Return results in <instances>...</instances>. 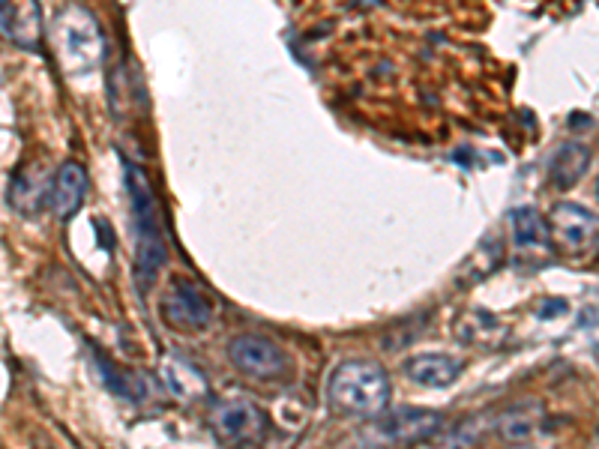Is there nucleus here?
Segmentation results:
<instances>
[{
  "instance_id": "obj_10",
  "label": "nucleus",
  "mask_w": 599,
  "mask_h": 449,
  "mask_svg": "<svg viewBox=\"0 0 599 449\" xmlns=\"http://www.w3.org/2000/svg\"><path fill=\"white\" fill-rule=\"evenodd\" d=\"M405 375L408 381L420 387H450L462 375V363L447 354H417L405 360Z\"/></svg>"
},
{
  "instance_id": "obj_11",
  "label": "nucleus",
  "mask_w": 599,
  "mask_h": 449,
  "mask_svg": "<svg viewBox=\"0 0 599 449\" xmlns=\"http://www.w3.org/2000/svg\"><path fill=\"white\" fill-rule=\"evenodd\" d=\"M3 33L21 48H36L42 36V9L36 3H3Z\"/></svg>"
},
{
  "instance_id": "obj_14",
  "label": "nucleus",
  "mask_w": 599,
  "mask_h": 449,
  "mask_svg": "<svg viewBox=\"0 0 599 449\" xmlns=\"http://www.w3.org/2000/svg\"><path fill=\"white\" fill-rule=\"evenodd\" d=\"M162 375H165L168 390H171L177 399H183V402L201 399V396L207 393V378L195 369V363H189V360H183V357H168Z\"/></svg>"
},
{
  "instance_id": "obj_17",
  "label": "nucleus",
  "mask_w": 599,
  "mask_h": 449,
  "mask_svg": "<svg viewBox=\"0 0 599 449\" xmlns=\"http://www.w3.org/2000/svg\"><path fill=\"white\" fill-rule=\"evenodd\" d=\"M552 312H567V303H564V300H555V303H546V306L540 309L543 318H555Z\"/></svg>"
},
{
  "instance_id": "obj_15",
  "label": "nucleus",
  "mask_w": 599,
  "mask_h": 449,
  "mask_svg": "<svg viewBox=\"0 0 599 449\" xmlns=\"http://www.w3.org/2000/svg\"><path fill=\"white\" fill-rule=\"evenodd\" d=\"M513 225V240L522 249H546L552 243V231L549 222H543V216L534 207H519L510 216Z\"/></svg>"
},
{
  "instance_id": "obj_9",
  "label": "nucleus",
  "mask_w": 599,
  "mask_h": 449,
  "mask_svg": "<svg viewBox=\"0 0 599 449\" xmlns=\"http://www.w3.org/2000/svg\"><path fill=\"white\" fill-rule=\"evenodd\" d=\"M87 171L81 162H63L54 174V183H51V210L60 216V219H69L81 210L84 198H87Z\"/></svg>"
},
{
  "instance_id": "obj_2",
  "label": "nucleus",
  "mask_w": 599,
  "mask_h": 449,
  "mask_svg": "<svg viewBox=\"0 0 599 449\" xmlns=\"http://www.w3.org/2000/svg\"><path fill=\"white\" fill-rule=\"evenodd\" d=\"M327 402L342 417H384L390 405V378L378 363L345 360L327 381Z\"/></svg>"
},
{
  "instance_id": "obj_5",
  "label": "nucleus",
  "mask_w": 599,
  "mask_h": 449,
  "mask_svg": "<svg viewBox=\"0 0 599 449\" xmlns=\"http://www.w3.org/2000/svg\"><path fill=\"white\" fill-rule=\"evenodd\" d=\"M159 315L171 330L198 333L210 327L213 306L201 291V285H195L192 279H171L159 297Z\"/></svg>"
},
{
  "instance_id": "obj_3",
  "label": "nucleus",
  "mask_w": 599,
  "mask_h": 449,
  "mask_svg": "<svg viewBox=\"0 0 599 449\" xmlns=\"http://www.w3.org/2000/svg\"><path fill=\"white\" fill-rule=\"evenodd\" d=\"M54 51L69 78L96 72L102 60V33L90 9L66 6L54 24Z\"/></svg>"
},
{
  "instance_id": "obj_8",
  "label": "nucleus",
  "mask_w": 599,
  "mask_h": 449,
  "mask_svg": "<svg viewBox=\"0 0 599 449\" xmlns=\"http://www.w3.org/2000/svg\"><path fill=\"white\" fill-rule=\"evenodd\" d=\"M549 231L561 249L582 252L599 237V216L582 204L564 201V204H555V210L549 216Z\"/></svg>"
},
{
  "instance_id": "obj_4",
  "label": "nucleus",
  "mask_w": 599,
  "mask_h": 449,
  "mask_svg": "<svg viewBox=\"0 0 599 449\" xmlns=\"http://www.w3.org/2000/svg\"><path fill=\"white\" fill-rule=\"evenodd\" d=\"M207 426L219 444L231 449L255 447L267 438V414L249 399H222L210 408Z\"/></svg>"
},
{
  "instance_id": "obj_13",
  "label": "nucleus",
  "mask_w": 599,
  "mask_h": 449,
  "mask_svg": "<svg viewBox=\"0 0 599 449\" xmlns=\"http://www.w3.org/2000/svg\"><path fill=\"white\" fill-rule=\"evenodd\" d=\"M588 165H591V150H588L585 144H576V141H573V144H564V147L552 156V162H549L552 186H558V189L576 186V183L585 177Z\"/></svg>"
},
{
  "instance_id": "obj_16",
  "label": "nucleus",
  "mask_w": 599,
  "mask_h": 449,
  "mask_svg": "<svg viewBox=\"0 0 599 449\" xmlns=\"http://www.w3.org/2000/svg\"><path fill=\"white\" fill-rule=\"evenodd\" d=\"M45 195H51V186H45V180H42L36 171H21L18 180H15V186H12L9 201H12L21 213H36Z\"/></svg>"
},
{
  "instance_id": "obj_1",
  "label": "nucleus",
  "mask_w": 599,
  "mask_h": 449,
  "mask_svg": "<svg viewBox=\"0 0 599 449\" xmlns=\"http://www.w3.org/2000/svg\"><path fill=\"white\" fill-rule=\"evenodd\" d=\"M126 183H129L132 228H135V285L141 294H147L150 285L156 282V273L165 267L168 246L162 237V219L153 186L147 183L141 168L126 165Z\"/></svg>"
},
{
  "instance_id": "obj_6",
  "label": "nucleus",
  "mask_w": 599,
  "mask_h": 449,
  "mask_svg": "<svg viewBox=\"0 0 599 449\" xmlns=\"http://www.w3.org/2000/svg\"><path fill=\"white\" fill-rule=\"evenodd\" d=\"M444 429V417L426 408H399L393 414L378 417L372 426V438L384 447H414L420 441H432Z\"/></svg>"
},
{
  "instance_id": "obj_12",
  "label": "nucleus",
  "mask_w": 599,
  "mask_h": 449,
  "mask_svg": "<svg viewBox=\"0 0 599 449\" xmlns=\"http://www.w3.org/2000/svg\"><path fill=\"white\" fill-rule=\"evenodd\" d=\"M546 429V411L534 402L516 405L495 420V432L510 444H525Z\"/></svg>"
},
{
  "instance_id": "obj_7",
  "label": "nucleus",
  "mask_w": 599,
  "mask_h": 449,
  "mask_svg": "<svg viewBox=\"0 0 599 449\" xmlns=\"http://www.w3.org/2000/svg\"><path fill=\"white\" fill-rule=\"evenodd\" d=\"M231 366L252 381H279L288 372L285 351L267 336H237L228 345Z\"/></svg>"
}]
</instances>
